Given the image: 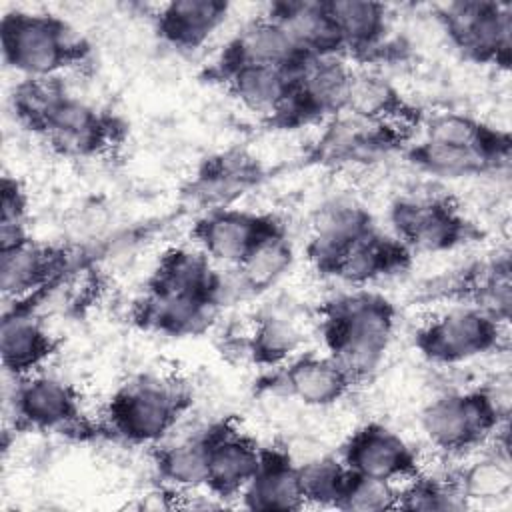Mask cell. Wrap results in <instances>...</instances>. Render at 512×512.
I'll return each mask as SVG.
<instances>
[{"label":"cell","instance_id":"8","mask_svg":"<svg viewBox=\"0 0 512 512\" xmlns=\"http://www.w3.org/2000/svg\"><path fill=\"white\" fill-rule=\"evenodd\" d=\"M504 328L484 310L458 304L422 324L412 344L426 362L454 366L496 352L504 344Z\"/></svg>","mask_w":512,"mask_h":512},{"label":"cell","instance_id":"24","mask_svg":"<svg viewBox=\"0 0 512 512\" xmlns=\"http://www.w3.org/2000/svg\"><path fill=\"white\" fill-rule=\"evenodd\" d=\"M242 506L262 512H294L306 506L298 462L278 444L262 446L260 464L240 494Z\"/></svg>","mask_w":512,"mask_h":512},{"label":"cell","instance_id":"5","mask_svg":"<svg viewBox=\"0 0 512 512\" xmlns=\"http://www.w3.org/2000/svg\"><path fill=\"white\" fill-rule=\"evenodd\" d=\"M412 140L414 130L340 112L322 124L302 160L318 168L366 166L394 154L400 156Z\"/></svg>","mask_w":512,"mask_h":512},{"label":"cell","instance_id":"14","mask_svg":"<svg viewBox=\"0 0 512 512\" xmlns=\"http://www.w3.org/2000/svg\"><path fill=\"white\" fill-rule=\"evenodd\" d=\"M76 266L70 246L42 242L26 236L14 244L0 246V288L4 298L22 300L48 294L62 284Z\"/></svg>","mask_w":512,"mask_h":512},{"label":"cell","instance_id":"18","mask_svg":"<svg viewBox=\"0 0 512 512\" xmlns=\"http://www.w3.org/2000/svg\"><path fill=\"white\" fill-rule=\"evenodd\" d=\"M376 226L372 212L356 200H334L314 218L304 254L312 270L332 278L340 260Z\"/></svg>","mask_w":512,"mask_h":512},{"label":"cell","instance_id":"10","mask_svg":"<svg viewBox=\"0 0 512 512\" xmlns=\"http://www.w3.org/2000/svg\"><path fill=\"white\" fill-rule=\"evenodd\" d=\"M126 132L128 128L118 114L70 94L50 118L42 140L62 158L92 160L118 150Z\"/></svg>","mask_w":512,"mask_h":512},{"label":"cell","instance_id":"2","mask_svg":"<svg viewBox=\"0 0 512 512\" xmlns=\"http://www.w3.org/2000/svg\"><path fill=\"white\" fill-rule=\"evenodd\" d=\"M4 64L22 78H52L82 66L90 42L64 18L50 12L10 10L0 20Z\"/></svg>","mask_w":512,"mask_h":512},{"label":"cell","instance_id":"11","mask_svg":"<svg viewBox=\"0 0 512 512\" xmlns=\"http://www.w3.org/2000/svg\"><path fill=\"white\" fill-rule=\"evenodd\" d=\"M286 230L280 216L236 206L202 212L192 228L194 246L214 264L236 268L262 240Z\"/></svg>","mask_w":512,"mask_h":512},{"label":"cell","instance_id":"4","mask_svg":"<svg viewBox=\"0 0 512 512\" xmlns=\"http://www.w3.org/2000/svg\"><path fill=\"white\" fill-rule=\"evenodd\" d=\"M508 416V384L478 386L430 400L420 412V428L436 450L460 456L498 436L508 426Z\"/></svg>","mask_w":512,"mask_h":512},{"label":"cell","instance_id":"34","mask_svg":"<svg viewBox=\"0 0 512 512\" xmlns=\"http://www.w3.org/2000/svg\"><path fill=\"white\" fill-rule=\"evenodd\" d=\"M296 258L288 230L262 240L236 268H232L242 298H258L272 290L292 268Z\"/></svg>","mask_w":512,"mask_h":512},{"label":"cell","instance_id":"21","mask_svg":"<svg viewBox=\"0 0 512 512\" xmlns=\"http://www.w3.org/2000/svg\"><path fill=\"white\" fill-rule=\"evenodd\" d=\"M430 294L468 302L496 318L500 324H508L512 312V280H510V256L508 252L496 254L488 260H480L462 272L454 274L448 284L430 288Z\"/></svg>","mask_w":512,"mask_h":512},{"label":"cell","instance_id":"28","mask_svg":"<svg viewBox=\"0 0 512 512\" xmlns=\"http://www.w3.org/2000/svg\"><path fill=\"white\" fill-rule=\"evenodd\" d=\"M412 260L414 252L402 240L374 228L340 260L332 280L352 288H366L376 280L406 272Z\"/></svg>","mask_w":512,"mask_h":512},{"label":"cell","instance_id":"22","mask_svg":"<svg viewBox=\"0 0 512 512\" xmlns=\"http://www.w3.org/2000/svg\"><path fill=\"white\" fill-rule=\"evenodd\" d=\"M276 370L278 388L312 408L334 406L356 386L352 376L330 354L300 352Z\"/></svg>","mask_w":512,"mask_h":512},{"label":"cell","instance_id":"6","mask_svg":"<svg viewBox=\"0 0 512 512\" xmlns=\"http://www.w3.org/2000/svg\"><path fill=\"white\" fill-rule=\"evenodd\" d=\"M392 234L414 254H440L476 244L484 230L446 196H402L388 208Z\"/></svg>","mask_w":512,"mask_h":512},{"label":"cell","instance_id":"37","mask_svg":"<svg viewBox=\"0 0 512 512\" xmlns=\"http://www.w3.org/2000/svg\"><path fill=\"white\" fill-rule=\"evenodd\" d=\"M470 504L452 478L426 476L424 472L398 486V510H462Z\"/></svg>","mask_w":512,"mask_h":512},{"label":"cell","instance_id":"3","mask_svg":"<svg viewBox=\"0 0 512 512\" xmlns=\"http://www.w3.org/2000/svg\"><path fill=\"white\" fill-rule=\"evenodd\" d=\"M194 402L186 382L142 374L120 384L104 406L106 430L132 446H156L168 438Z\"/></svg>","mask_w":512,"mask_h":512},{"label":"cell","instance_id":"36","mask_svg":"<svg viewBox=\"0 0 512 512\" xmlns=\"http://www.w3.org/2000/svg\"><path fill=\"white\" fill-rule=\"evenodd\" d=\"M452 480L466 502H488L510 496L512 492V466L508 446L484 454L462 466Z\"/></svg>","mask_w":512,"mask_h":512},{"label":"cell","instance_id":"13","mask_svg":"<svg viewBox=\"0 0 512 512\" xmlns=\"http://www.w3.org/2000/svg\"><path fill=\"white\" fill-rule=\"evenodd\" d=\"M14 430L22 432H78L86 426L80 392L74 384L34 372L14 380L10 398Z\"/></svg>","mask_w":512,"mask_h":512},{"label":"cell","instance_id":"29","mask_svg":"<svg viewBox=\"0 0 512 512\" xmlns=\"http://www.w3.org/2000/svg\"><path fill=\"white\" fill-rule=\"evenodd\" d=\"M400 156L418 172L448 180L478 178L508 168V164H502L484 152L428 140L422 136L412 140Z\"/></svg>","mask_w":512,"mask_h":512},{"label":"cell","instance_id":"1","mask_svg":"<svg viewBox=\"0 0 512 512\" xmlns=\"http://www.w3.org/2000/svg\"><path fill=\"white\" fill-rule=\"evenodd\" d=\"M318 330L330 354L356 384L382 364L396 330V304L374 290L352 288L324 300L314 310Z\"/></svg>","mask_w":512,"mask_h":512},{"label":"cell","instance_id":"35","mask_svg":"<svg viewBox=\"0 0 512 512\" xmlns=\"http://www.w3.org/2000/svg\"><path fill=\"white\" fill-rule=\"evenodd\" d=\"M68 96L62 76L20 78L10 92V108L26 132L42 138L50 118Z\"/></svg>","mask_w":512,"mask_h":512},{"label":"cell","instance_id":"20","mask_svg":"<svg viewBox=\"0 0 512 512\" xmlns=\"http://www.w3.org/2000/svg\"><path fill=\"white\" fill-rule=\"evenodd\" d=\"M324 4L340 36L344 58L364 64L394 58L388 6L370 0H324Z\"/></svg>","mask_w":512,"mask_h":512},{"label":"cell","instance_id":"19","mask_svg":"<svg viewBox=\"0 0 512 512\" xmlns=\"http://www.w3.org/2000/svg\"><path fill=\"white\" fill-rule=\"evenodd\" d=\"M220 310V304L206 298L144 290L130 308V322L148 334L194 338L212 328Z\"/></svg>","mask_w":512,"mask_h":512},{"label":"cell","instance_id":"38","mask_svg":"<svg viewBox=\"0 0 512 512\" xmlns=\"http://www.w3.org/2000/svg\"><path fill=\"white\" fill-rule=\"evenodd\" d=\"M300 486L308 504L334 508L350 470L336 456H318L306 462H298Z\"/></svg>","mask_w":512,"mask_h":512},{"label":"cell","instance_id":"40","mask_svg":"<svg viewBox=\"0 0 512 512\" xmlns=\"http://www.w3.org/2000/svg\"><path fill=\"white\" fill-rule=\"evenodd\" d=\"M28 214H30V196L24 184L6 174L0 188V246L14 244L28 234Z\"/></svg>","mask_w":512,"mask_h":512},{"label":"cell","instance_id":"12","mask_svg":"<svg viewBox=\"0 0 512 512\" xmlns=\"http://www.w3.org/2000/svg\"><path fill=\"white\" fill-rule=\"evenodd\" d=\"M270 176L266 164L242 146H230L204 156L182 186V198L202 212L234 206L260 188Z\"/></svg>","mask_w":512,"mask_h":512},{"label":"cell","instance_id":"9","mask_svg":"<svg viewBox=\"0 0 512 512\" xmlns=\"http://www.w3.org/2000/svg\"><path fill=\"white\" fill-rule=\"evenodd\" d=\"M352 68L344 58H314L296 72L284 106L260 120L268 132H294L306 126L324 124L344 112Z\"/></svg>","mask_w":512,"mask_h":512},{"label":"cell","instance_id":"32","mask_svg":"<svg viewBox=\"0 0 512 512\" xmlns=\"http://www.w3.org/2000/svg\"><path fill=\"white\" fill-rule=\"evenodd\" d=\"M300 68L252 66L228 74L218 84L224 86L238 104L254 114H260V120H264L284 106Z\"/></svg>","mask_w":512,"mask_h":512},{"label":"cell","instance_id":"15","mask_svg":"<svg viewBox=\"0 0 512 512\" xmlns=\"http://www.w3.org/2000/svg\"><path fill=\"white\" fill-rule=\"evenodd\" d=\"M308 62L288 32L262 14L244 24L216 54L210 66L204 70V80L218 84L228 74L252 68V66H276V68H300Z\"/></svg>","mask_w":512,"mask_h":512},{"label":"cell","instance_id":"31","mask_svg":"<svg viewBox=\"0 0 512 512\" xmlns=\"http://www.w3.org/2000/svg\"><path fill=\"white\" fill-rule=\"evenodd\" d=\"M304 340V330L292 314L278 308L264 310L244 340V354L254 366L272 370L300 354Z\"/></svg>","mask_w":512,"mask_h":512},{"label":"cell","instance_id":"17","mask_svg":"<svg viewBox=\"0 0 512 512\" xmlns=\"http://www.w3.org/2000/svg\"><path fill=\"white\" fill-rule=\"evenodd\" d=\"M340 460L356 474L402 484L422 472L418 452L380 422L358 426L342 444Z\"/></svg>","mask_w":512,"mask_h":512},{"label":"cell","instance_id":"25","mask_svg":"<svg viewBox=\"0 0 512 512\" xmlns=\"http://www.w3.org/2000/svg\"><path fill=\"white\" fill-rule=\"evenodd\" d=\"M230 4L224 0H172L162 4L154 16V34L176 52L200 50L226 22Z\"/></svg>","mask_w":512,"mask_h":512},{"label":"cell","instance_id":"33","mask_svg":"<svg viewBox=\"0 0 512 512\" xmlns=\"http://www.w3.org/2000/svg\"><path fill=\"white\" fill-rule=\"evenodd\" d=\"M154 472L170 490H198L206 484L208 474V442L204 430L194 436L160 442L150 452Z\"/></svg>","mask_w":512,"mask_h":512},{"label":"cell","instance_id":"16","mask_svg":"<svg viewBox=\"0 0 512 512\" xmlns=\"http://www.w3.org/2000/svg\"><path fill=\"white\" fill-rule=\"evenodd\" d=\"M208 442V474L204 490L216 500L240 498L258 470L262 446L228 416L204 428Z\"/></svg>","mask_w":512,"mask_h":512},{"label":"cell","instance_id":"39","mask_svg":"<svg viewBox=\"0 0 512 512\" xmlns=\"http://www.w3.org/2000/svg\"><path fill=\"white\" fill-rule=\"evenodd\" d=\"M334 508L344 512L398 510V484L368 478L350 470Z\"/></svg>","mask_w":512,"mask_h":512},{"label":"cell","instance_id":"30","mask_svg":"<svg viewBox=\"0 0 512 512\" xmlns=\"http://www.w3.org/2000/svg\"><path fill=\"white\" fill-rule=\"evenodd\" d=\"M422 138L472 148L510 164L512 136L508 130L492 126L466 112H438L422 122Z\"/></svg>","mask_w":512,"mask_h":512},{"label":"cell","instance_id":"7","mask_svg":"<svg viewBox=\"0 0 512 512\" xmlns=\"http://www.w3.org/2000/svg\"><path fill=\"white\" fill-rule=\"evenodd\" d=\"M452 48L466 60L508 70L512 62V6L496 0H456L436 8Z\"/></svg>","mask_w":512,"mask_h":512},{"label":"cell","instance_id":"26","mask_svg":"<svg viewBox=\"0 0 512 512\" xmlns=\"http://www.w3.org/2000/svg\"><path fill=\"white\" fill-rule=\"evenodd\" d=\"M344 112L366 120L396 124L414 132L428 116L392 80L372 70H352Z\"/></svg>","mask_w":512,"mask_h":512},{"label":"cell","instance_id":"23","mask_svg":"<svg viewBox=\"0 0 512 512\" xmlns=\"http://www.w3.org/2000/svg\"><path fill=\"white\" fill-rule=\"evenodd\" d=\"M60 338L32 312L16 306L4 308L0 328V358L14 380L40 372L58 352Z\"/></svg>","mask_w":512,"mask_h":512},{"label":"cell","instance_id":"27","mask_svg":"<svg viewBox=\"0 0 512 512\" xmlns=\"http://www.w3.org/2000/svg\"><path fill=\"white\" fill-rule=\"evenodd\" d=\"M264 14L288 32L306 60L344 58L340 36L328 16L324 0H280L268 4Z\"/></svg>","mask_w":512,"mask_h":512}]
</instances>
